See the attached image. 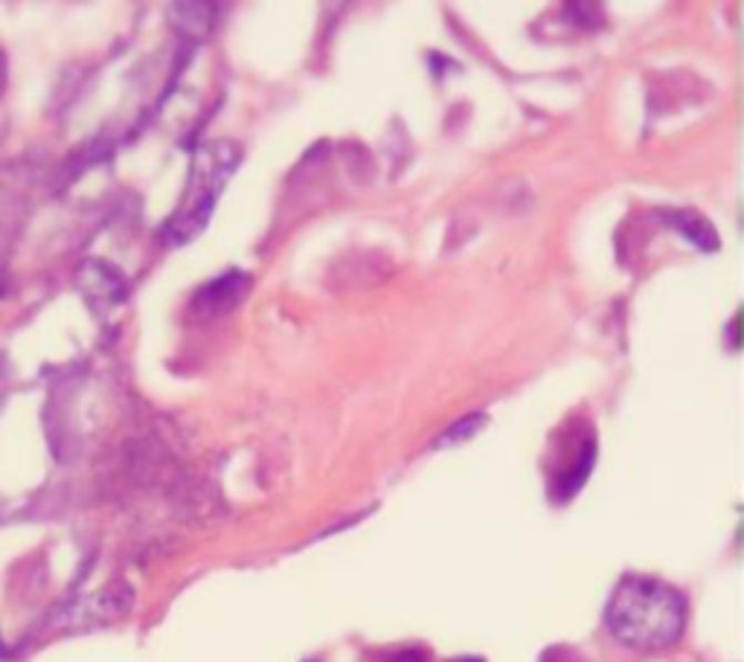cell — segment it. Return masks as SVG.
Instances as JSON below:
<instances>
[{"label":"cell","instance_id":"6da1fadb","mask_svg":"<svg viewBox=\"0 0 744 662\" xmlns=\"http://www.w3.org/2000/svg\"><path fill=\"white\" fill-rule=\"evenodd\" d=\"M605 624L622 645L634 651H663L681 640L686 602L675 587L649 576H629L608 602Z\"/></svg>","mask_w":744,"mask_h":662},{"label":"cell","instance_id":"7a4b0ae2","mask_svg":"<svg viewBox=\"0 0 744 662\" xmlns=\"http://www.w3.org/2000/svg\"><path fill=\"white\" fill-rule=\"evenodd\" d=\"M238 161H242V152L231 140H213V143H204L195 152L192 175L186 183V198L177 206L175 218L166 227V238L172 244H186L204 233L215 213V201L227 186V177L236 172Z\"/></svg>","mask_w":744,"mask_h":662},{"label":"cell","instance_id":"3957f363","mask_svg":"<svg viewBox=\"0 0 744 662\" xmlns=\"http://www.w3.org/2000/svg\"><path fill=\"white\" fill-rule=\"evenodd\" d=\"M245 291H247L245 271H227L224 276L210 282L207 288L198 291L195 305H198V312L204 314H222L245 297Z\"/></svg>","mask_w":744,"mask_h":662},{"label":"cell","instance_id":"277c9868","mask_svg":"<svg viewBox=\"0 0 744 662\" xmlns=\"http://www.w3.org/2000/svg\"><path fill=\"white\" fill-rule=\"evenodd\" d=\"M79 285L85 288L88 299L96 303V299H108V303H116V299L123 297V279L116 271H111L102 262H88L82 271H79Z\"/></svg>","mask_w":744,"mask_h":662},{"label":"cell","instance_id":"5b68a950","mask_svg":"<svg viewBox=\"0 0 744 662\" xmlns=\"http://www.w3.org/2000/svg\"><path fill=\"white\" fill-rule=\"evenodd\" d=\"M669 221H672V227L681 233L683 238L690 244H695L699 251H706L713 253L715 247H718V233L713 230V224L704 218V215L699 213H675L669 215Z\"/></svg>","mask_w":744,"mask_h":662},{"label":"cell","instance_id":"8992f818","mask_svg":"<svg viewBox=\"0 0 744 662\" xmlns=\"http://www.w3.org/2000/svg\"><path fill=\"white\" fill-rule=\"evenodd\" d=\"M483 425H486L483 413H471V416L460 419L453 427H448L446 434L434 441V448H453V445H462V441H468L471 436H477V430Z\"/></svg>","mask_w":744,"mask_h":662},{"label":"cell","instance_id":"52a82bcc","mask_svg":"<svg viewBox=\"0 0 744 662\" xmlns=\"http://www.w3.org/2000/svg\"><path fill=\"white\" fill-rule=\"evenodd\" d=\"M7 82H9L7 53H3V47H0V96H3V91H7Z\"/></svg>","mask_w":744,"mask_h":662},{"label":"cell","instance_id":"ba28073f","mask_svg":"<svg viewBox=\"0 0 744 662\" xmlns=\"http://www.w3.org/2000/svg\"><path fill=\"white\" fill-rule=\"evenodd\" d=\"M451 662H483V660H480V656H457V660Z\"/></svg>","mask_w":744,"mask_h":662},{"label":"cell","instance_id":"9c48e42d","mask_svg":"<svg viewBox=\"0 0 744 662\" xmlns=\"http://www.w3.org/2000/svg\"><path fill=\"white\" fill-rule=\"evenodd\" d=\"M3 129H7V120H3V114H0V138H3Z\"/></svg>","mask_w":744,"mask_h":662},{"label":"cell","instance_id":"30bf717a","mask_svg":"<svg viewBox=\"0 0 744 662\" xmlns=\"http://www.w3.org/2000/svg\"><path fill=\"white\" fill-rule=\"evenodd\" d=\"M308 662H317V660H308Z\"/></svg>","mask_w":744,"mask_h":662}]
</instances>
